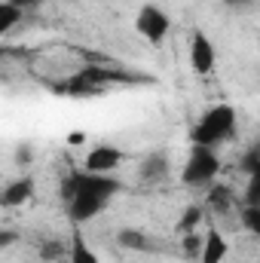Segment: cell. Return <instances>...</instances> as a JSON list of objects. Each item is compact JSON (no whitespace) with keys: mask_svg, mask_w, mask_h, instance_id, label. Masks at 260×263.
<instances>
[{"mask_svg":"<svg viewBox=\"0 0 260 263\" xmlns=\"http://www.w3.org/2000/svg\"><path fill=\"white\" fill-rule=\"evenodd\" d=\"M120 193V181L110 175H92V172H73V196L67 199V217L73 227L89 223L98 217L107 202Z\"/></svg>","mask_w":260,"mask_h":263,"instance_id":"6da1fadb","label":"cell"},{"mask_svg":"<svg viewBox=\"0 0 260 263\" xmlns=\"http://www.w3.org/2000/svg\"><path fill=\"white\" fill-rule=\"evenodd\" d=\"M233 132H236V110L230 104H214L199 117V123L190 132V141L199 147H217L230 141Z\"/></svg>","mask_w":260,"mask_h":263,"instance_id":"7a4b0ae2","label":"cell"},{"mask_svg":"<svg viewBox=\"0 0 260 263\" xmlns=\"http://www.w3.org/2000/svg\"><path fill=\"white\" fill-rule=\"evenodd\" d=\"M217 172H220V156L214 153V147L193 144L187 153L184 172H181V184L184 187H208L217 181Z\"/></svg>","mask_w":260,"mask_h":263,"instance_id":"3957f363","label":"cell"},{"mask_svg":"<svg viewBox=\"0 0 260 263\" xmlns=\"http://www.w3.org/2000/svg\"><path fill=\"white\" fill-rule=\"evenodd\" d=\"M129 73H120V70H110V67H98L89 65L83 67L80 73H73L65 86H59L62 95H95L101 89H107L110 83H129Z\"/></svg>","mask_w":260,"mask_h":263,"instance_id":"277c9868","label":"cell"},{"mask_svg":"<svg viewBox=\"0 0 260 263\" xmlns=\"http://www.w3.org/2000/svg\"><path fill=\"white\" fill-rule=\"evenodd\" d=\"M135 31H138L147 43L159 46V43L169 37V31H172V18H169L156 3H144V6L138 9V15H135Z\"/></svg>","mask_w":260,"mask_h":263,"instance_id":"5b68a950","label":"cell"},{"mask_svg":"<svg viewBox=\"0 0 260 263\" xmlns=\"http://www.w3.org/2000/svg\"><path fill=\"white\" fill-rule=\"evenodd\" d=\"M217 65V49L214 43L202 34V31H193L190 37V67H193L199 77H208Z\"/></svg>","mask_w":260,"mask_h":263,"instance_id":"8992f818","label":"cell"},{"mask_svg":"<svg viewBox=\"0 0 260 263\" xmlns=\"http://www.w3.org/2000/svg\"><path fill=\"white\" fill-rule=\"evenodd\" d=\"M123 162V150L120 147H110V144H98L86 153L83 159V172H92V175H110L117 165Z\"/></svg>","mask_w":260,"mask_h":263,"instance_id":"52a82bcc","label":"cell"},{"mask_svg":"<svg viewBox=\"0 0 260 263\" xmlns=\"http://www.w3.org/2000/svg\"><path fill=\"white\" fill-rule=\"evenodd\" d=\"M230 254V245H227V239H224V233L220 230H208L205 236H202V251H199V263H224V257Z\"/></svg>","mask_w":260,"mask_h":263,"instance_id":"ba28073f","label":"cell"},{"mask_svg":"<svg viewBox=\"0 0 260 263\" xmlns=\"http://www.w3.org/2000/svg\"><path fill=\"white\" fill-rule=\"evenodd\" d=\"M31 193H34V181L31 178H15L0 190V202H3V208H18L31 199Z\"/></svg>","mask_w":260,"mask_h":263,"instance_id":"9c48e42d","label":"cell"},{"mask_svg":"<svg viewBox=\"0 0 260 263\" xmlns=\"http://www.w3.org/2000/svg\"><path fill=\"white\" fill-rule=\"evenodd\" d=\"M138 175H141V181H147V184L162 181V178L169 175V156H165V153H150V156H144L141 165H138Z\"/></svg>","mask_w":260,"mask_h":263,"instance_id":"30bf717a","label":"cell"},{"mask_svg":"<svg viewBox=\"0 0 260 263\" xmlns=\"http://www.w3.org/2000/svg\"><path fill=\"white\" fill-rule=\"evenodd\" d=\"M67 260L70 263H98V254L92 251V245L86 242V236H83L80 227H73V233H70V242H67Z\"/></svg>","mask_w":260,"mask_h":263,"instance_id":"8fae6325","label":"cell"},{"mask_svg":"<svg viewBox=\"0 0 260 263\" xmlns=\"http://www.w3.org/2000/svg\"><path fill=\"white\" fill-rule=\"evenodd\" d=\"M117 242H120V248H129V251H150L153 248L150 239H147V233L144 230H135V227L120 230L117 233Z\"/></svg>","mask_w":260,"mask_h":263,"instance_id":"7c38bea8","label":"cell"},{"mask_svg":"<svg viewBox=\"0 0 260 263\" xmlns=\"http://www.w3.org/2000/svg\"><path fill=\"white\" fill-rule=\"evenodd\" d=\"M208 205L217 211V214H227L230 211V205H233V190H230V184H208Z\"/></svg>","mask_w":260,"mask_h":263,"instance_id":"4fadbf2b","label":"cell"},{"mask_svg":"<svg viewBox=\"0 0 260 263\" xmlns=\"http://www.w3.org/2000/svg\"><path fill=\"white\" fill-rule=\"evenodd\" d=\"M199 223H202V208H199V205H187L184 214L178 217V227H175V230L184 236V233H196Z\"/></svg>","mask_w":260,"mask_h":263,"instance_id":"5bb4252c","label":"cell"},{"mask_svg":"<svg viewBox=\"0 0 260 263\" xmlns=\"http://www.w3.org/2000/svg\"><path fill=\"white\" fill-rule=\"evenodd\" d=\"M18 22H22V9H15L12 3L0 0V37H3L9 28H15Z\"/></svg>","mask_w":260,"mask_h":263,"instance_id":"9a60e30c","label":"cell"},{"mask_svg":"<svg viewBox=\"0 0 260 263\" xmlns=\"http://www.w3.org/2000/svg\"><path fill=\"white\" fill-rule=\"evenodd\" d=\"M62 254H67V245L62 239H46V242L40 245V257H43V260L52 263V260H59Z\"/></svg>","mask_w":260,"mask_h":263,"instance_id":"2e32d148","label":"cell"},{"mask_svg":"<svg viewBox=\"0 0 260 263\" xmlns=\"http://www.w3.org/2000/svg\"><path fill=\"white\" fill-rule=\"evenodd\" d=\"M181 251H184V257H187V260H199V251H202V236H199V233H184Z\"/></svg>","mask_w":260,"mask_h":263,"instance_id":"e0dca14e","label":"cell"},{"mask_svg":"<svg viewBox=\"0 0 260 263\" xmlns=\"http://www.w3.org/2000/svg\"><path fill=\"white\" fill-rule=\"evenodd\" d=\"M242 227L248 233H260V205H242Z\"/></svg>","mask_w":260,"mask_h":263,"instance_id":"ac0fdd59","label":"cell"},{"mask_svg":"<svg viewBox=\"0 0 260 263\" xmlns=\"http://www.w3.org/2000/svg\"><path fill=\"white\" fill-rule=\"evenodd\" d=\"M245 205H260V172L248 175V190H245Z\"/></svg>","mask_w":260,"mask_h":263,"instance_id":"d6986e66","label":"cell"},{"mask_svg":"<svg viewBox=\"0 0 260 263\" xmlns=\"http://www.w3.org/2000/svg\"><path fill=\"white\" fill-rule=\"evenodd\" d=\"M242 172H245V175H257L260 172V150L257 147H251V150L245 153V159H242Z\"/></svg>","mask_w":260,"mask_h":263,"instance_id":"ffe728a7","label":"cell"},{"mask_svg":"<svg viewBox=\"0 0 260 263\" xmlns=\"http://www.w3.org/2000/svg\"><path fill=\"white\" fill-rule=\"evenodd\" d=\"M18 242V233L15 230H0V248H12Z\"/></svg>","mask_w":260,"mask_h":263,"instance_id":"44dd1931","label":"cell"},{"mask_svg":"<svg viewBox=\"0 0 260 263\" xmlns=\"http://www.w3.org/2000/svg\"><path fill=\"white\" fill-rule=\"evenodd\" d=\"M6 3H12L15 9H22V12H25V9H31V6H40L43 0H6Z\"/></svg>","mask_w":260,"mask_h":263,"instance_id":"7402d4cb","label":"cell"},{"mask_svg":"<svg viewBox=\"0 0 260 263\" xmlns=\"http://www.w3.org/2000/svg\"><path fill=\"white\" fill-rule=\"evenodd\" d=\"M227 6H233V9H242V6H251L254 0H224Z\"/></svg>","mask_w":260,"mask_h":263,"instance_id":"603a6c76","label":"cell"},{"mask_svg":"<svg viewBox=\"0 0 260 263\" xmlns=\"http://www.w3.org/2000/svg\"><path fill=\"white\" fill-rule=\"evenodd\" d=\"M86 141V135H80V132H73L70 138H67V144H83Z\"/></svg>","mask_w":260,"mask_h":263,"instance_id":"cb8c5ba5","label":"cell"},{"mask_svg":"<svg viewBox=\"0 0 260 263\" xmlns=\"http://www.w3.org/2000/svg\"><path fill=\"white\" fill-rule=\"evenodd\" d=\"M0 208H3V202H0Z\"/></svg>","mask_w":260,"mask_h":263,"instance_id":"d4e9b609","label":"cell"}]
</instances>
